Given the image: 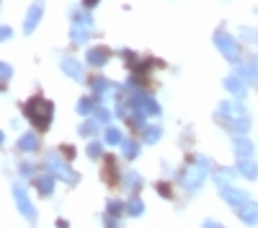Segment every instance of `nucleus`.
Returning <instances> with one entry per match:
<instances>
[{
    "instance_id": "nucleus-1",
    "label": "nucleus",
    "mask_w": 258,
    "mask_h": 228,
    "mask_svg": "<svg viewBox=\"0 0 258 228\" xmlns=\"http://www.w3.org/2000/svg\"><path fill=\"white\" fill-rule=\"evenodd\" d=\"M24 114L29 117V122L34 124V127L47 130L49 124H52V117H54V107H52V101L41 99V96H34V99H29V101H26Z\"/></svg>"
},
{
    "instance_id": "nucleus-2",
    "label": "nucleus",
    "mask_w": 258,
    "mask_h": 228,
    "mask_svg": "<svg viewBox=\"0 0 258 228\" xmlns=\"http://www.w3.org/2000/svg\"><path fill=\"white\" fill-rule=\"evenodd\" d=\"M207 158H194L186 169L178 174V179H181V187L186 192H197L199 187H202V181L207 179Z\"/></svg>"
},
{
    "instance_id": "nucleus-3",
    "label": "nucleus",
    "mask_w": 258,
    "mask_h": 228,
    "mask_svg": "<svg viewBox=\"0 0 258 228\" xmlns=\"http://www.w3.org/2000/svg\"><path fill=\"white\" fill-rule=\"evenodd\" d=\"M93 29H96V24H93V16H91V13H85V11H80V13H75V16H73L70 39L75 41V44H85V41L91 39Z\"/></svg>"
},
{
    "instance_id": "nucleus-4",
    "label": "nucleus",
    "mask_w": 258,
    "mask_h": 228,
    "mask_svg": "<svg viewBox=\"0 0 258 228\" xmlns=\"http://www.w3.org/2000/svg\"><path fill=\"white\" fill-rule=\"evenodd\" d=\"M44 163H47V169H49L52 176H57V179H62V181H68V184H75V181H78L75 171L59 158V153H47Z\"/></svg>"
},
{
    "instance_id": "nucleus-5",
    "label": "nucleus",
    "mask_w": 258,
    "mask_h": 228,
    "mask_svg": "<svg viewBox=\"0 0 258 228\" xmlns=\"http://www.w3.org/2000/svg\"><path fill=\"white\" fill-rule=\"evenodd\" d=\"M129 104H132V112L137 114V117H155V114H160V107H158V104L153 101V99H150L147 94H132V101H129Z\"/></svg>"
},
{
    "instance_id": "nucleus-6",
    "label": "nucleus",
    "mask_w": 258,
    "mask_h": 228,
    "mask_svg": "<svg viewBox=\"0 0 258 228\" xmlns=\"http://www.w3.org/2000/svg\"><path fill=\"white\" fill-rule=\"evenodd\" d=\"M214 44H217V50L230 60V62H238V57H240V47H238V41H235L227 31H214Z\"/></svg>"
},
{
    "instance_id": "nucleus-7",
    "label": "nucleus",
    "mask_w": 258,
    "mask_h": 228,
    "mask_svg": "<svg viewBox=\"0 0 258 228\" xmlns=\"http://www.w3.org/2000/svg\"><path fill=\"white\" fill-rule=\"evenodd\" d=\"M13 197H16V205H18V210H21V215H24L31 225H36V213H34V205H31V200H29V195H26V190L21 184H16L13 187Z\"/></svg>"
},
{
    "instance_id": "nucleus-8",
    "label": "nucleus",
    "mask_w": 258,
    "mask_h": 228,
    "mask_svg": "<svg viewBox=\"0 0 258 228\" xmlns=\"http://www.w3.org/2000/svg\"><path fill=\"white\" fill-rule=\"evenodd\" d=\"M41 13H44V0H34V6L29 8V13H26V21H24V31H26V34H31V31L39 26Z\"/></svg>"
},
{
    "instance_id": "nucleus-9",
    "label": "nucleus",
    "mask_w": 258,
    "mask_h": 228,
    "mask_svg": "<svg viewBox=\"0 0 258 228\" xmlns=\"http://www.w3.org/2000/svg\"><path fill=\"white\" fill-rule=\"evenodd\" d=\"M220 195H222V200H227V202H230V205H235V207L250 200V197H248V192L235 190V187H230V184H220Z\"/></svg>"
},
{
    "instance_id": "nucleus-10",
    "label": "nucleus",
    "mask_w": 258,
    "mask_h": 228,
    "mask_svg": "<svg viewBox=\"0 0 258 228\" xmlns=\"http://www.w3.org/2000/svg\"><path fill=\"white\" fill-rule=\"evenodd\" d=\"M59 68H62V73H64V75H68V78H73V80H78V83H83V80H85L83 65H80L78 60H73V57H64Z\"/></svg>"
},
{
    "instance_id": "nucleus-11",
    "label": "nucleus",
    "mask_w": 258,
    "mask_h": 228,
    "mask_svg": "<svg viewBox=\"0 0 258 228\" xmlns=\"http://www.w3.org/2000/svg\"><path fill=\"white\" fill-rule=\"evenodd\" d=\"M220 117H225L227 124H230V122L245 119V109L238 107V104H232V101H222V104H220Z\"/></svg>"
},
{
    "instance_id": "nucleus-12",
    "label": "nucleus",
    "mask_w": 258,
    "mask_h": 228,
    "mask_svg": "<svg viewBox=\"0 0 258 228\" xmlns=\"http://www.w3.org/2000/svg\"><path fill=\"white\" fill-rule=\"evenodd\" d=\"M238 218H240L243 223H248V225H255V223H258V205H255L253 200L238 205Z\"/></svg>"
},
{
    "instance_id": "nucleus-13",
    "label": "nucleus",
    "mask_w": 258,
    "mask_h": 228,
    "mask_svg": "<svg viewBox=\"0 0 258 228\" xmlns=\"http://www.w3.org/2000/svg\"><path fill=\"white\" fill-rule=\"evenodd\" d=\"M109 57H111V52L106 50V47L91 50V52H88V65H93V68H103V65H109Z\"/></svg>"
},
{
    "instance_id": "nucleus-14",
    "label": "nucleus",
    "mask_w": 258,
    "mask_h": 228,
    "mask_svg": "<svg viewBox=\"0 0 258 228\" xmlns=\"http://www.w3.org/2000/svg\"><path fill=\"white\" fill-rule=\"evenodd\" d=\"M232 148H235V153H238V158H250V153H253L250 140H248V138H243V135H235Z\"/></svg>"
},
{
    "instance_id": "nucleus-15",
    "label": "nucleus",
    "mask_w": 258,
    "mask_h": 228,
    "mask_svg": "<svg viewBox=\"0 0 258 228\" xmlns=\"http://www.w3.org/2000/svg\"><path fill=\"white\" fill-rule=\"evenodd\" d=\"M222 86L230 91V94H235V96H238V99H245V86H243V83H240V78H235V75H227L225 80H222Z\"/></svg>"
},
{
    "instance_id": "nucleus-16",
    "label": "nucleus",
    "mask_w": 258,
    "mask_h": 228,
    "mask_svg": "<svg viewBox=\"0 0 258 228\" xmlns=\"http://www.w3.org/2000/svg\"><path fill=\"white\" fill-rule=\"evenodd\" d=\"M93 91H96V99L101 101L103 96H109L114 91V86H111V80H106V78H96L93 80Z\"/></svg>"
},
{
    "instance_id": "nucleus-17",
    "label": "nucleus",
    "mask_w": 258,
    "mask_h": 228,
    "mask_svg": "<svg viewBox=\"0 0 258 228\" xmlns=\"http://www.w3.org/2000/svg\"><path fill=\"white\" fill-rule=\"evenodd\" d=\"M238 174H243L245 179H255L258 176V169H255V163L250 158H240L238 161Z\"/></svg>"
},
{
    "instance_id": "nucleus-18",
    "label": "nucleus",
    "mask_w": 258,
    "mask_h": 228,
    "mask_svg": "<svg viewBox=\"0 0 258 228\" xmlns=\"http://www.w3.org/2000/svg\"><path fill=\"white\" fill-rule=\"evenodd\" d=\"M36 190L41 197H49L52 190H54V179L52 176H36Z\"/></svg>"
},
{
    "instance_id": "nucleus-19",
    "label": "nucleus",
    "mask_w": 258,
    "mask_h": 228,
    "mask_svg": "<svg viewBox=\"0 0 258 228\" xmlns=\"http://www.w3.org/2000/svg\"><path fill=\"white\" fill-rule=\"evenodd\" d=\"M36 145H39V140H36V135H34V132L21 135V140H18V148L24 151V153H31V151H36Z\"/></svg>"
},
{
    "instance_id": "nucleus-20",
    "label": "nucleus",
    "mask_w": 258,
    "mask_h": 228,
    "mask_svg": "<svg viewBox=\"0 0 258 228\" xmlns=\"http://www.w3.org/2000/svg\"><path fill=\"white\" fill-rule=\"evenodd\" d=\"M227 130L235 132V135H245V132L250 130V122H248V117H245V119H238V122H230Z\"/></svg>"
},
{
    "instance_id": "nucleus-21",
    "label": "nucleus",
    "mask_w": 258,
    "mask_h": 228,
    "mask_svg": "<svg viewBox=\"0 0 258 228\" xmlns=\"http://www.w3.org/2000/svg\"><path fill=\"white\" fill-rule=\"evenodd\" d=\"M142 132H145V143H158L160 140V127H155V124H147Z\"/></svg>"
},
{
    "instance_id": "nucleus-22",
    "label": "nucleus",
    "mask_w": 258,
    "mask_h": 228,
    "mask_svg": "<svg viewBox=\"0 0 258 228\" xmlns=\"http://www.w3.org/2000/svg\"><path fill=\"white\" fill-rule=\"evenodd\" d=\"M93 107H96V104H93V99H88V96H85V99H80L78 101V114H91L93 112Z\"/></svg>"
},
{
    "instance_id": "nucleus-23",
    "label": "nucleus",
    "mask_w": 258,
    "mask_h": 228,
    "mask_svg": "<svg viewBox=\"0 0 258 228\" xmlns=\"http://www.w3.org/2000/svg\"><path fill=\"white\" fill-rule=\"evenodd\" d=\"M124 181H126V187H129V192H135V190H140V187H142V179H140L135 171H129V174L124 176Z\"/></svg>"
},
{
    "instance_id": "nucleus-24",
    "label": "nucleus",
    "mask_w": 258,
    "mask_h": 228,
    "mask_svg": "<svg viewBox=\"0 0 258 228\" xmlns=\"http://www.w3.org/2000/svg\"><path fill=\"white\" fill-rule=\"evenodd\" d=\"M121 153H124L126 158H135V156H137V143H135V140H124V143H121Z\"/></svg>"
},
{
    "instance_id": "nucleus-25",
    "label": "nucleus",
    "mask_w": 258,
    "mask_h": 228,
    "mask_svg": "<svg viewBox=\"0 0 258 228\" xmlns=\"http://www.w3.org/2000/svg\"><path fill=\"white\" fill-rule=\"evenodd\" d=\"M106 143H109V145H119V143H124V138H121L119 130L109 127V130H106Z\"/></svg>"
},
{
    "instance_id": "nucleus-26",
    "label": "nucleus",
    "mask_w": 258,
    "mask_h": 228,
    "mask_svg": "<svg viewBox=\"0 0 258 228\" xmlns=\"http://www.w3.org/2000/svg\"><path fill=\"white\" fill-rule=\"evenodd\" d=\"M126 213L137 218V215H142V213H145V205H142L140 200H132V202H129V205H126Z\"/></svg>"
},
{
    "instance_id": "nucleus-27",
    "label": "nucleus",
    "mask_w": 258,
    "mask_h": 228,
    "mask_svg": "<svg viewBox=\"0 0 258 228\" xmlns=\"http://www.w3.org/2000/svg\"><path fill=\"white\" fill-rule=\"evenodd\" d=\"M235 70H238V75L245 78V80H255V78H258V75L253 73V68H245V65H235Z\"/></svg>"
},
{
    "instance_id": "nucleus-28",
    "label": "nucleus",
    "mask_w": 258,
    "mask_h": 228,
    "mask_svg": "<svg viewBox=\"0 0 258 228\" xmlns=\"http://www.w3.org/2000/svg\"><path fill=\"white\" fill-rule=\"evenodd\" d=\"M121 210H124V205H121L119 200H111V202H109V215H111V218L121 215Z\"/></svg>"
},
{
    "instance_id": "nucleus-29",
    "label": "nucleus",
    "mask_w": 258,
    "mask_h": 228,
    "mask_svg": "<svg viewBox=\"0 0 258 228\" xmlns=\"http://www.w3.org/2000/svg\"><path fill=\"white\" fill-rule=\"evenodd\" d=\"M11 65H8V62H3V65H0V78H3V88L8 86V80H11Z\"/></svg>"
},
{
    "instance_id": "nucleus-30",
    "label": "nucleus",
    "mask_w": 258,
    "mask_h": 228,
    "mask_svg": "<svg viewBox=\"0 0 258 228\" xmlns=\"http://www.w3.org/2000/svg\"><path fill=\"white\" fill-rule=\"evenodd\" d=\"M98 127H96V122H83L80 124V135H93Z\"/></svg>"
},
{
    "instance_id": "nucleus-31",
    "label": "nucleus",
    "mask_w": 258,
    "mask_h": 228,
    "mask_svg": "<svg viewBox=\"0 0 258 228\" xmlns=\"http://www.w3.org/2000/svg\"><path fill=\"white\" fill-rule=\"evenodd\" d=\"M88 156H91V158H98V156H101V143L93 140V143L88 145Z\"/></svg>"
},
{
    "instance_id": "nucleus-32",
    "label": "nucleus",
    "mask_w": 258,
    "mask_h": 228,
    "mask_svg": "<svg viewBox=\"0 0 258 228\" xmlns=\"http://www.w3.org/2000/svg\"><path fill=\"white\" fill-rule=\"evenodd\" d=\"M96 117H98L101 122H109V112H106V109L101 107V104H98V107H96Z\"/></svg>"
},
{
    "instance_id": "nucleus-33",
    "label": "nucleus",
    "mask_w": 258,
    "mask_h": 228,
    "mask_svg": "<svg viewBox=\"0 0 258 228\" xmlns=\"http://www.w3.org/2000/svg\"><path fill=\"white\" fill-rule=\"evenodd\" d=\"M31 169H34L31 163H21V169H18V171H21V176H31Z\"/></svg>"
},
{
    "instance_id": "nucleus-34",
    "label": "nucleus",
    "mask_w": 258,
    "mask_h": 228,
    "mask_svg": "<svg viewBox=\"0 0 258 228\" xmlns=\"http://www.w3.org/2000/svg\"><path fill=\"white\" fill-rule=\"evenodd\" d=\"M250 68H253V73L258 75V55H253V57H250Z\"/></svg>"
},
{
    "instance_id": "nucleus-35",
    "label": "nucleus",
    "mask_w": 258,
    "mask_h": 228,
    "mask_svg": "<svg viewBox=\"0 0 258 228\" xmlns=\"http://www.w3.org/2000/svg\"><path fill=\"white\" fill-rule=\"evenodd\" d=\"M204 228H225V225H220V223H214V220H204Z\"/></svg>"
},
{
    "instance_id": "nucleus-36",
    "label": "nucleus",
    "mask_w": 258,
    "mask_h": 228,
    "mask_svg": "<svg viewBox=\"0 0 258 228\" xmlns=\"http://www.w3.org/2000/svg\"><path fill=\"white\" fill-rule=\"evenodd\" d=\"M158 190L165 195V197H170V190H168V184H158Z\"/></svg>"
},
{
    "instance_id": "nucleus-37",
    "label": "nucleus",
    "mask_w": 258,
    "mask_h": 228,
    "mask_svg": "<svg viewBox=\"0 0 258 228\" xmlns=\"http://www.w3.org/2000/svg\"><path fill=\"white\" fill-rule=\"evenodd\" d=\"M0 34H3V39H11V29L8 26H3V31H0Z\"/></svg>"
},
{
    "instance_id": "nucleus-38",
    "label": "nucleus",
    "mask_w": 258,
    "mask_h": 228,
    "mask_svg": "<svg viewBox=\"0 0 258 228\" xmlns=\"http://www.w3.org/2000/svg\"><path fill=\"white\" fill-rule=\"evenodd\" d=\"M83 3L88 6V8H93V6H98V0H83Z\"/></svg>"
}]
</instances>
